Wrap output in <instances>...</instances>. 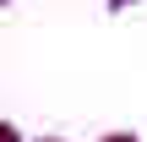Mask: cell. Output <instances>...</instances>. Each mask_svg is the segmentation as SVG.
<instances>
[{
	"instance_id": "obj_1",
	"label": "cell",
	"mask_w": 147,
	"mask_h": 142,
	"mask_svg": "<svg viewBox=\"0 0 147 142\" xmlns=\"http://www.w3.org/2000/svg\"><path fill=\"white\" fill-rule=\"evenodd\" d=\"M104 142H136V137H125V131H115V137H104Z\"/></svg>"
},
{
	"instance_id": "obj_2",
	"label": "cell",
	"mask_w": 147,
	"mask_h": 142,
	"mask_svg": "<svg viewBox=\"0 0 147 142\" xmlns=\"http://www.w3.org/2000/svg\"><path fill=\"white\" fill-rule=\"evenodd\" d=\"M125 5H131V0H109V11H125Z\"/></svg>"
},
{
	"instance_id": "obj_3",
	"label": "cell",
	"mask_w": 147,
	"mask_h": 142,
	"mask_svg": "<svg viewBox=\"0 0 147 142\" xmlns=\"http://www.w3.org/2000/svg\"><path fill=\"white\" fill-rule=\"evenodd\" d=\"M5 142H22V137H16V126H5Z\"/></svg>"
}]
</instances>
